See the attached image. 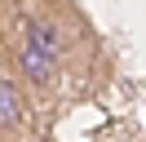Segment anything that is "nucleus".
Segmentation results:
<instances>
[{"label":"nucleus","instance_id":"1","mask_svg":"<svg viewBox=\"0 0 146 142\" xmlns=\"http://www.w3.org/2000/svg\"><path fill=\"white\" fill-rule=\"evenodd\" d=\"M13 71H18V80L27 89H36V93H53L58 80H62V62H53L49 53H40L36 44L18 40V49H13Z\"/></svg>","mask_w":146,"mask_h":142},{"label":"nucleus","instance_id":"2","mask_svg":"<svg viewBox=\"0 0 146 142\" xmlns=\"http://www.w3.org/2000/svg\"><path fill=\"white\" fill-rule=\"evenodd\" d=\"M27 120V98H22V84L13 76H0V133L22 129Z\"/></svg>","mask_w":146,"mask_h":142}]
</instances>
